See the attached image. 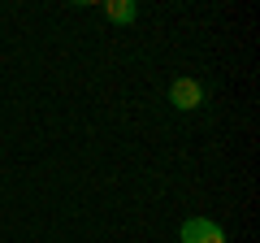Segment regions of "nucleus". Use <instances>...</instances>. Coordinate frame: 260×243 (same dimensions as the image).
<instances>
[{
  "instance_id": "f257e3e1",
  "label": "nucleus",
  "mask_w": 260,
  "mask_h": 243,
  "mask_svg": "<svg viewBox=\"0 0 260 243\" xmlns=\"http://www.w3.org/2000/svg\"><path fill=\"white\" fill-rule=\"evenodd\" d=\"M204 100H208V92H204L200 78H174V87H169V104H174V109L191 113V109H200Z\"/></svg>"
},
{
  "instance_id": "f03ea898",
  "label": "nucleus",
  "mask_w": 260,
  "mask_h": 243,
  "mask_svg": "<svg viewBox=\"0 0 260 243\" xmlns=\"http://www.w3.org/2000/svg\"><path fill=\"white\" fill-rule=\"evenodd\" d=\"M182 243H225V230L213 222V217H186L182 230H178Z\"/></svg>"
},
{
  "instance_id": "7ed1b4c3",
  "label": "nucleus",
  "mask_w": 260,
  "mask_h": 243,
  "mask_svg": "<svg viewBox=\"0 0 260 243\" xmlns=\"http://www.w3.org/2000/svg\"><path fill=\"white\" fill-rule=\"evenodd\" d=\"M104 18L121 22V26H130V22L139 18V5L135 0H104Z\"/></svg>"
}]
</instances>
